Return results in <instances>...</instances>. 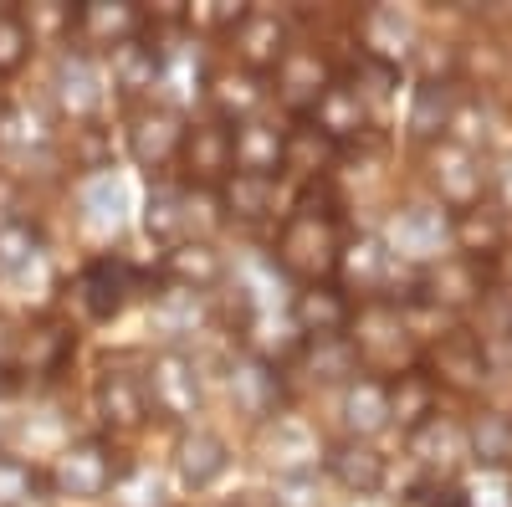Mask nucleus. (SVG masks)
Here are the masks:
<instances>
[{"mask_svg":"<svg viewBox=\"0 0 512 507\" xmlns=\"http://www.w3.org/2000/svg\"><path fill=\"white\" fill-rule=\"evenodd\" d=\"M338 251H344V205H338L333 185L328 180L297 185V200L272 241V267L297 287H313V282H333Z\"/></svg>","mask_w":512,"mask_h":507,"instance_id":"obj_1","label":"nucleus"},{"mask_svg":"<svg viewBox=\"0 0 512 507\" xmlns=\"http://www.w3.org/2000/svg\"><path fill=\"white\" fill-rule=\"evenodd\" d=\"M349 344L359 354V369L374 379H395L400 369L420 364V333H415V308L395 298L354 303L349 318Z\"/></svg>","mask_w":512,"mask_h":507,"instance_id":"obj_2","label":"nucleus"},{"mask_svg":"<svg viewBox=\"0 0 512 507\" xmlns=\"http://www.w3.org/2000/svg\"><path fill=\"white\" fill-rule=\"evenodd\" d=\"M128 472H134V461H128L113 441L82 436V441L57 451V461L41 472V487H47V497H57V502H98V497L118 492Z\"/></svg>","mask_w":512,"mask_h":507,"instance_id":"obj_3","label":"nucleus"},{"mask_svg":"<svg viewBox=\"0 0 512 507\" xmlns=\"http://www.w3.org/2000/svg\"><path fill=\"white\" fill-rule=\"evenodd\" d=\"M492 262L477 257H461V251H446L441 262L410 272V292L405 303L410 308H431V313H472L492 298Z\"/></svg>","mask_w":512,"mask_h":507,"instance_id":"obj_4","label":"nucleus"},{"mask_svg":"<svg viewBox=\"0 0 512 507\" xmlns=\"http://www.w3.org/2000/svg\"><path fill=\"white\" fill-rule=\"evenodd\" d=\"M425 180L436 190V205L446 216H466V210H477L492 200V169L487 159L461 144V139H441L425 149Z\"/></svg>","mask_w":512,"mask_h":507,"instance_id":"obj_5","label":"nucleus"},{"mask_svg":"<svg viewBox=\"0 0 512 507\" xmlns=\"http://www.w3.org/2000/svg\"><path fill=\"white\" fill-rule=\"evenodd\" d=\"M216 226V195L190 190L180 180H159L144 200V231L154 246H185V241H210Z\"/></svg>","mask_w":512,"mask_h":507,"instance_id":"obj_6","label":"nucleus"},{"mask_svg":"<svg viewBox=\"0 0 512 507\" xmlns=\"http://www.w3.org/2000/svg\"><path fill=\"white\" fill-rule=\"evenodd\" d=\"M144 395H149V415H154V420H169V426H185V420H195L200 405H205V379H200L195 354L180 349V344L159 349V354L144 364Z\"/></svg>","mask_w":512,"mask_h":507,"instance_id":"obj_7","label":"nucleus"},{"mask_svg":"<svg viewBox=\"0 0 512 507\" xmlns=\"http://www.w3.org/2000/svg\"><path fill=\"white\" fill-rule=\"evenodd\" d=\"M93 410L98 420L113 431V436H134L149 426V395H144V369L118 354V359H103L98 364V379H93Z\"/></svg>","mask_w":512,"mask_h":507,"instance_id":"obj_8","label":"nucleus"},{"mask_svg":"<svg viewBox=\"0 0 512 507\" xmlns=\"http://www.w3.org/2000/svg\"><path fill=\"white\" fill-rule=\"evenodd\" d=\"M185 113L175 103H139L128 108V123H123V144H128V159L149 175H164L169 164L180 159V144H185Z\"/></svg>","mask_w":512,"mask_h":507,"instance_id":"obj_9","label":"nucleus"},{"mask_svg":"<svg viewBox=\"0 0 512 507\" xmlns=\"http://www.w3.org/2000/svg\"><path fill=\"white\" fill-rule=\"evenodd\" d=\"M395 277H405V267L390 257L374 231H359V236H344V251H338V272L333 282L349 292H359V303H374V298H395ZM400 303V298H395Z\"/></svg>","mask_w":512,"mask_h":507,"instance_id":"obj_10","label":"nucleus"},{"mask_svg":"<svg viewBox=\"0 0 512 507\" xmlns=\"http://www.w3.org/2000/svg\"><path fill=\"white\" fill-rule=\"evenodd\" d=\"M144 272L128 262V257H93L88 267L77 272V303L93 323H113L128 313V303L144 292Z\"/></svg>","mask_w":512,"mask_h":507,"instance_id":"obj_11","label":"nucleus"},{"mask_svg":"<svg viewBox=\"0 0 512 507\" xmlns=\"http://www.w3.org/2000/svg\"><path fill=\"white\" fill-rule=\"evenodd\" d=\"M180 185L190 190H210L216 195L231 175H236V159H231V129L221 118H200V123H185V144H180Z\"/></svg>","mask_w":512,"mask_h":507,"instance_id":"obj_12","label":"nucleus"},{"mask_svg":"<svg viewBox=\"0 0 512 507\" xmlns=\"http://www.w3.org/2000/svg\"><path fill=\"white\" fill-rule=\"evenodd\" d=\"M384 246H390V257L400 262V267H431V262H441L446 257V246H451V216L441 205H405L400 216H395V226H390V236H379Z\"/></svg>","mask_w":512,"mask_h":507,"instance_id":"obj_13","label":"nucleus"},{"mask_svg":"<svg viewBox=\"0 0 512 507\" xmlns=\"http://www.w3.org/2000/svg\"><path fill=\"white\" fill-rule=\"evenodd\" d=\"M226 390H231L236 410L246 420H256V426H267V420H277L287 410V374L256 354H236L226 364Z\"/></svg>","mask_w":512,"mask_h":507,"instance_id":"obj_14","label":"nucleus"},{"mask_svg":"<svg viewBox=\"0 0 512 507\" xmlns=\"http://www.w3.org/2000/svg\"><path fill=\"white\" fill-rule=\"evenodd\" d=\"M108 82H113V93L123 103H154V88H164V47H159V36L139 31V36H128L118 41V47L108 52Z\"/></svg>","mask_w":512,"mask_h":507,"instance_id":"obj_15","label":"nucleus"},{"mask_svg":"<svg viewBox=\"0 0 512 507\" xmlns=\"http://www.w3.org/2000/svg\"><path fill=\"white\" fill-rule=\"evenodd\" d=\"M420 369L436 379V390H456V395H477L487 379H492V364H487L482 344L466 328L436 338V344L420 354Z\"/></svg>","mask_w":512,"mask_h":507,"instance_id":"obj_16","label":"nucleus"},{"mask_svg":"<svg viewBox=\"0 0 512 507\" xmlns=\"http://www.w3.org/2000/svg\"><path fill=\"white\" fill-rule=\"evenodd\" d=\"M267 98H272V82H267L262 72H251V67L226 62V67H210V72H205L210 118H221L226 129H236V123H246V118H262Z\"/></svg>","mask_w":512,"mask_h":507,"instance_id":"obj_17","label":"nucleus"},{"mask_svg":"<svg viewBox=\"0 0 512 507\" xmlns=\"http://www.w3.org/2000/svg\"><path fill=\"white\" fill-rule=\"evenodd\" d=\"M231 52H236V67H251L272 77V67L287 57L292 47V31H287V16L272 11V6H246V16L231 26Z\"/></svg>","mask_w":512,"mask_h":507,"instance_id":"obj_18","label":"nucleus"},{"mask_svg":"<svg viewBox=\"0 0 512 507\" xmlns=\"http://www.w3.org/2000/svg\"><path fill=\"white\" fill-rule=\"evenodd\" d=\"M349 318H354V298L338 282H313V287H297L292 303H287V323L292 333L303 338H338L349 333Z\"/></svg>","mask_w":512,"mask_h":507,"instance_id":"obj_19","label":"nucleus"},{"mask_svg":"<svg viewBox=\"0 0 512 507\" xmlns=\"http://www.w3.org/2000/svg\"><path fill=\"white\" fill-rule=\"evenodd\" d=\"M272 93L282 98V108L292 113V118H308L313 108H318V98H323V88L333 82V67L313 52V47H287V57L272 67Z\"/></svg>","mask_w":512,"mask_h":507,"instance_id":"obj_20","label":"nucleus"},{"mask_svg":"<svg viewBox=\"0 0 512 507\" xmlns=\"http://www.w3.org/2000/svg\"><path fill=\"white\" fill-rule=\"evenodd\" d=\"M77 354V328L67 318H41L31 328H21V344H16V369L21 379H57Z\"/></svg>","mask_w":512,"mask_h":507,"instance_id":"obj_21","label":"nucleus"},{"mask_svg":"<svg viewBox=\"0 0 512 507\" xmlns=\"http://www.w3.org/2000/svg\"><path fill=\"white\" fill-rule=\"evenodd\" d=\"M308 123H313V129H323L338 149L359 144V139H374V108L354 93V82H349L344 72H333V82L323 88V98H318V108L308 113Z\"/></svg>","mask_w":512,"mask_h":507,"instance_id":"obj_22","label":"nucleus"},{"mask_svg":"<svg viewBox=\"0 0 512 507\" xmlns=\"http://www.w3.org/2000/svg\"><path fill=\"white\" fill-rule=\"evenodd\" d=\"M144 16H139V0H82L77 16H72V41H82L77 52H113L118 41L139 36Z\"/></svg>","mask_w":512,"mask_h":507,"instance_id":"obj_23","label":"nucleus"},{"mask_svg":"<svg viewBox=\"0 0 512 507\" xmlns=\"http://www.w3.org/2000/svg\"><path fill=\"white\" fill-rule=\"evenodd\" d=\"M52 98H57V113L72 118V123H98V108H103V72L88 52L67 47L57 57V72H52Z\"/></svg>","mask_w":512,"mask_h":507,"instance_id":"obj_24","label":"nucleus"},{"mask_svg":"<svg viewBox=\"0 0 512 507\" xmlns=\"http://www.w3.org/2000/svg\"><path fill=\"white\" fill-rule=\"evenodd\" d=\"M456 113H461L456 77H431V82H415V93H410V113H405V134H410V144L431 149V144L451 139V129H456Z\"/></svg>","mask_w":512,"mask_h":507,"instance_id":"obj_25","label":"nucleus"},{"mask_svg":"<svg viewBox=\"0 0 512 507\" xmlns=\"http://www.w3.org/2000/svg\"><path fill=\"white\" fill-rule=\"evenodd\" d=\"M154 282L175 287V292H195V298H205V292H216L226 282V257L216 251V241H185V246H169L159 257V272Z\"/></svg>","mask_w":512,"mask_h":507,"instance_id":"obj_26","label":"nucleus"},{"mask_svg":"<svg viewBox=\"0 0 512 507\" xmlns=\"http://www.w3.org/2000/svg\"><path fill=\"white\" fill-rule=\"evenodd\" d=\"M323 472L344 487V492H354V497H374L379 487H384V477H390V461H384V451L374 446V441H359V436H344V441H333V446H323Z\"/></svg>","mask_w":512,"mask_h":507,"instance_id":"obj_27","label":"nucleus"},{"mask_svg":"<svg viewBox=\"0 0 512 507\" xmlns=\"http://www.w3.org/2000/svg\"><path fill=\"white\" fill-rule=\"evenodd\" d=\"M226 472H231V446H226V436L205 431V426L180 431V441H175V477H180L185 492H210Z\"/></svg>","mask_w":512,"mask_h":507,"instance_id":"obj_28","label":"nucleus"},{"mask_svg":"<svg viewBox=\"0 0 512 507\" xmlns=\"http://www.w3.org/2000/svg\"><path fill=\"white\" fill-rule=\"evenodd\" d=\"M384 400H390V426H400V436H415L420 426H431L441 415V390L420 364L400 369L395 379H384Z\"/></svg>","mask_w":512,"mask_h":507,"instance_id":"obj_29","label":"nucleus"},{"mask_svg":"<svg viewBox=\"0 0 512 507\" xmlns=\"http://www.w3.org/2000/svg\"><path fill=\"white\" fill-rule=\"evenodd\" d=\"M344 154L323 129H313L308 118H292L282 129V175L297 180V185H313V180H328L333 159Z\"/></svg>","mask_w":512,"mask_h":507,"instance_id":"obj_30","label":"nucleus"},{"mask_svg":"<svg viewBox=\"0 0 512 507\" xmlns=\"http://www.w3.org/2000/svg\"><path fill=\"white\" fill-rule=\"evenodd\" d=\"M216 210H226V221H241V226H262V221H277L282 210V180L272 175H236L216 190Z\"/></svg>","mask_w":512,"mask_h":507,"instance_id":"obj_31","label":"nucleus"},{"mask_svg":"<svg viewBox=\"0 0 512 507\" xmlns=\"http://www.w3.org/2000/svg\"><path fill=\"white\" fill-rule=\"evenodd\" d=\"M318 436L303 426L297 415H277V420H267L262 426V456L277 467V477H297V472H313L318 467Z\"/></svg>","mask_w":512,"mask_h":507,"instance_id":"obj_32","label":"nucleus"},{"mask_svg":"<svg viewBox=\"0 0 512 507\" xmlns=\"http://www.w3.org/2000/svg\"><path fill=\"white\" fill-rule=\"evenodd\" d=\"M359 41H364L359 57L390 62V67L405 72V57H410V47H415L420 36H415V26H410V16L400 6H369L359 16Z\"/></svg>","mask_w":512,"mask_h":507,"instance_id":"obj_33","label":"nucleus"},{"mask_svg":"<svg viewBox=\"0 0 512 507\" xmlns=\"http://www.w3.org/2000/svg\"><path fill=\"white\" fill-rule=\"evenodd\" d=\"M303 379H313V385H349V379H359V354L349 344V333H338V338H308V344H297L292 364Z\"/></svg>","mask_w":512,"mask_h":507,"instance_id":"obj_34","label":"nucleus"},{"mask_svg":"<svg viewBox=\"0 0 512 507\" xmlns=\"http://www.w3.org/2000/svg\"><path fill=\"white\" fill-rule=\"evenodd\" d=\"M461 441H466V456H472L477 467H487V472L512 467V410L482 405V410L461 426Z\"/></svg>","mask_w":512,"mask_h":507,"instance_id":"obj_35","label":"nucleus"},{"mask_svg":"<svg viewBox=\"0 0 512 507\" xmlns=\"http://www.w3.org/2000/svg\"><path fill=\"white\" fill-rule=\"evenodd\" d=\"M231 159L241 175H272L282 180V129L272 118H246L231 129Z\"/></svg>","mask_w":512,"mask_h":507,"instance_id":"obj_36","label":"nucleus"},{"mask_svg":"<svg viewBox=\"0 0 512 507\" xmlns=\"http://www.w3.org/2000/svg\"><path fill=\"white\" fill-rule=\"evenodd\" d=\"M502 246H507V216L492 200L477 205V210H466V216H451V251H461V257L492 262Z\"/></svg>","mask_w":512,"mask_h":507,"instance_id":"obj_37","label":"nucleus"},{"mask_svg":"<svg viewBox=\"0 0 512 507\" xmlns=\"http://www.w3.org/2000/svg\"><path fill=\"white\" fill-rule=\"evenodd\" d=\"M344 420H349V436L374 441L384 426H390V400H384V379L359 374L344 385Z\"/></svg>","mask_w":512,"mask_h":507,"instance_id":"obj_38","label":"nucleus"},{"mask_svg":"<svg viewBox=\"0 0 512 507\" xmlns=\"http://www.w3.org/2000/svg\"><path fill=\"white\" fill-rule=\"evenodd\" d=\"M47 149H52L47 118L21 108V103H0V154L26 159V154H47Z\"/></svg>","mask_w":512,"mask_h":507,"instance_id":"obj_39","label":"nucleus"},{"mask_svg":"<svg viewBox=\"0 0 512 507\" xmlns=\"http://www.w3.org/2000/svg\"><path fill=\"white\" fill-rule=\"evenodd\" d=\"M482 308H487V318H482V328H477L472 338L482 344L492 374H497V369H512V292H497V287H492V298H487Z\"/></svg>","mask_w":512,"mask_h":507,"instance_id":"obj_40","label":"nucleus"},{"mask_svg":"<svg viewBox=\"0 0 512 507\" xmlns=\"http://www.w3.org/2000/svg\"><path fill=\"white\" fill-rule=\"evenodd\" d=\"M41 231L26 216H0V277H21L41 262Z\"/></svg>","mask_w":512,"mask_h":507,"instance_id":"obj_41","label":"nucleus"},{"mask_svg":"<svg viewBox=\"0 0 512 507\" xmlns=\"http://www.w3.org/2000/svg\"><path fill=\"white\" fill-rule=\"evenodd\" d=\"M16 16H21V26L31 36V47H36V41H67V47H72V16H77V6H62V0H36V6H21Z\"/></svg>","mask_w":512,"mask_h":507,"instance_id":"obj_42","label":"nucleus"},{"mask_svg":"<svg viewBox=\"0 0 512 507\" xmlns=\"http://www.w3.org/2000/svg\"><path fill=\"white\" fill-rule=\"evenodd\" d=\"M41 492H47V487H41V467H31V461L0 451V507H26Z\"/></svg>","mask_w":512,"mask_h":507,"instance_id":"obj_43","label":"nucleus"},{"mask_svg":"<svg viewBox=\"0 0 512 507\" xmlns=\"http://www.w3.org/2000/svg\"><path fill=\"white\" fill-rule=\"evenodd\" d=\"M246 16L241 0H185V31H210V36H231V26Z\"/></svg>","mask_w":512,"mask_h":507,"instance_id":"obj_44","label":"nucleus"},{"mask_svg":"<svg viewBox=\"0 0 512 507\" xmlns=\"http://www.w3.org/2000/svg\"><path fill=\"white\" fill-rule=\"evenodd\" d=\"M67 159L82 175H108V139L98 123H72V144H67Z\"/></svg>","mask_w":512,"mask_h":507,"instance_id":"obj_45","label":"nucleus"},{"mask_svg":"<svg viewBox=\"0 0 512 507\" xmlns=\"http://www.w3.org/2000/svg\"><path fill=\"white\" fill-rule=\"evenodd\" d=\"M31 36H26V26H21V16L6 6L0 11V77H16L26 62H31Z\"/></svg>","mask_w":512,"mask_h":507,"instance_id":"obj_46","label":"nucleus"},{"mask_svg":"<svg viewBox=\"0 0 512 507\" xmlns=\"http://www.w3.org/2000/svg\"><path fill=\"white\" fill-rule=\"evenodd\" d=\"M82 210L98 221V226H118V210H123V190L113 175H93L88 190H82Z\"/></svg>","mask_w":512,"mask_h":507,"instance_id":"obj_47","label":"nucleus"},{"mask_svg":"<svg viewBox=\"0 0 512 507\" xmlns=\"http://www.w3.org/2000/svg\"><path fill=\"white\" fill-rule=\"evenodd\" d=\"M267 507H323V487L313 472H297V477H277Z\"/></svg>","mask_w":512,"mask_h":507,"instance_id":"obj_48","label":"nucleus"},{"mask_svg":"<svg viewBox=\"0 0 512 507\" xmlns=\"http://www.w3.org/2000/svg\"><path fill=\"white\" fill-rule=\"evenodd\" d=\"M16 344H21V328L0 313V374H11L16 369Z\"/></svg>","mask_w":512,"mask_h":507,"instance_id":"obj_49","label":"nucleus"},{"mask_svg":"<svg viewBox=\"0 0 512 507\" xmlns=\"http://www.w3.org/2000/svg\"><path fill=\"white\" fill-rule=\"evenodd\" d=\"M0 103H6V98H0Z\"/></svg>","mask_w":512,"mask_h":507,"instance_id":"obj_50","label":"nucleus"}]
</instances>
